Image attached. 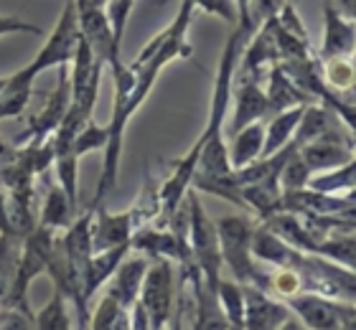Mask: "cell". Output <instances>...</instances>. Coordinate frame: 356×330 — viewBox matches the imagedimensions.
<instances>
[{
    "label": "cell",
    "mask_w": 356,
    "mask_h": 330,
    "mask_svg": "<svg viewBox=\"0 0 356 330\" xmlns=\"http://www.w3.org/2000/svg\"><path fill=\"white\" fill-rule=\"evenodd\" d=\"M196 10H199L196 3H181L173 23L165 26L163 46H161L138 72H130L122 59L107 66L112 74V81H115V102H112V117H110V122H107V145H104L102 173H99V181H97L95 198H92V204H89L92 211H97V208L104 204V198L110 196L115 183H118L120 155H122V138H125L127 119L140 110V104L145 102V97L153 92V87H156V81H158V74L163 72V66L171 64L173 59H186V56L193 53L191 44L186 41V36H188V26H191Z\"/></svg>",
    "instance_id": "cell-1"
},
{
    "label": "cell",
    "mask_w": 356,
    "mask_h": 330,
    "mask_svg": "<svg viewBox=\"0 0 356 330\" xmlns=\"http://www.w3.org/2000/svg\"><path fill=\"white\" fill-rule=\"evenodd\" d=\"M214 226L219 251H222V264L229 267L232 279L242 287H254V290L270 295V285H267L270 270H262L250 251L257 221L250 216H224V219L214 221Z\"/></svg>",
    "instance_id": "cell-2"
},
{
    "label": "cell",
    "mask_w": 356,
    "mask_h": 330,
    "mask_svg": "<svg viewBox=\"0 0 356 330\" xmlns=\"http://www.w3.org/2000/svg\"><path fill=\"white\" fill-rule=\"evenodd\" d=\"M186 206H188V249H191V262L199 270L204 285L216 292L224 267L222 251H219V239H216V226L214 221L209 219V213L204 211L201 198L193 191H188Z\"/></svg>",
    "instance_id": "cell-3"
},
{
    "label": "cell",
    "mask_w": 356,
    "mask_h": 330,
    "mask_svg": "<svg viewBox=\"0 0 356 330\" xmlns=\"http://www.w3.org/2000/svg\"><path fill=\"white\" fill-rule=\"evenodd\" d=\"M79 23H76V8L74 3H67L61 8V15L54 31L49 33V41L41 46V51L31 59L29 66H23L21 72L29 76V79H36L38 74L46 72V69H61V66H69L76 53V46H79Z\"/></svg>",
    "instance_id": "cell-4"
},
{
    "label": "cell",
    "mask_w": 356,
    "mask_h": 330,
    "mask_svg": "<svg viewBox=\"0 0 356 330\" xmlns=\"http://www.w3.org/2000/svg\"><path fill=\"white\" fill-rule=\"evenodd\" d=\"M138 305L148 317L150 330H163L176 310V290H173V264L168 259H158L148 264L143 277Z\"/></svg>",
    "instance_id": "cell-5"
},
{
    "label": "cell",
    "mask_w": 356,
    "mask_h": 330,
    "mask_svg": "<svg viewBox=\"0 0 356 330\" xmlns=\"http://www.w3.org/2000/svg\"><path fill=\"white\" fill-rule=\"evenodd\" d=\"M290 315L298 317L305 330H343L354 323V305L326 300L321 295L300 292L285 300Z\"/></svg>",
    "instance_id": "cell-6"
},
{
    "label": "cell",
    "mask_w": 356,
    "mask_h": 330,
    "mask_svg": "<svg viewBox=\"0 0 356 330\" xmlns=\"http://www.w3.org/2000/svg\"><path fill=\"white\" fill-rule=\"evenodd\" d=\"M76 8V23H79V33L92 49L95 59L102 66H110L122 59V51L112 46L110 23L104 13V3L99 0H89V3H74Z\"/></svg>",
    "instance_id": "cell-7"
},
{
    "label": "cell",
    "mask_w": 356,
    "mask_h": 330,
    "mask_svg": "<svg viewBox=\"0 0 356 330\" xmlns=\"http://www.w3.org/2000/svg\"><path fill=\"white\" fill-rule=\"evenodd\" d=\"M298 158L303 160V165L308 168L311 176L328 173V170L341 168V165L354 160V140L343 138L341 132L331 130L300 147Z\"/></svg>",
    "instance_id": "cell-8"
},
{
    "label": "cell",
    "mask_w": 356,
    "mask_h": 330,
    "mask_svg": "<svg viewBox=\"0 0 356 330\" xmlns=\"http://www.w3.org/2000/svg\"><path fill=\"white\" fill-rule=\"evenodd\" d=\"M181 277L188 285V302L193 310V330H229L227 320L222 315L216 292L209 290L201 279L199 270L193 267V262L181 264Z\"/></svg>",
    "instance_id": "cell-9"
},
{
    "label": "cell",
    "mask_w": 356,
    "mask_h": 330,
    "mask_svg": "<svg viewBox=\"0 0 356 330\" xmlns=\"http://www.w3.org/2000/svg\"><path fill=\"white\" fill-rule=\"evenodd\" d=\"M135 224L130 211L110 213L104 206H99L92 219V254L110 251L118 247H130Z\"/></svg>",
    "instance_id": "cell-10"
},
{
    "label": "cell",
    "mask_w": 356,
    "mask_h": 330,
    "mask_svg": "<svg viewBox=\"0 0 356 330\" xmlns=\"http://www.w3.org/2000/svg\"><path fill=\"white\" fill-rule=\"evenodd\" d=\"M326 13V33H323V46L316 53L321 64L334 59H354V18L343 15L339 6H323Z\"/></svg>",
    "instance_id": "cell-11"
},
{
    "label": "cell",
    "mask_w": 356,
    "mask_h": 330,
    "mask_svg": "<svg viewBox=\"0 0 356 330\" xmlns=\"http://www.w3.org/2000/svg\"><path fill=\"white\" fill-rule=\"evenodd\" d=\"M245 290V330H277L290 317L288 305L254 287Z\"/></svg>",
    "instance_id": "cell-12"
},
{
    "label": "cell",
    "mask_w": 356,
    "mask_h": 330,
    "mask_svg": "<svg viewBox=\"0 0 356 330\" xmlns=\"http://www.w3.org/2000/svg\"><path fill=\"white\" fill-rule=\"evenodd\" d=\"M237 104H234V115L229 122V135L234 138L239 130L262 122L267 117V97L262 89V81L257 79H239L237 94H234Z\"/></svg>",
    "instance_id": "cell-13"
},
{
    "label": "cell",
    "mask_w": 356,
    "mask_h": 330,
    "mask_svg": "<svg viewBox=\"0 0 356 330\" xmlns=\"http://www.w3.org/2000/svg\"><path fill=\"white\" fill-rule=\"evenodd\" d=\"M148 264L150 262L145 257L125 259V262L118 267V272L112 274L110 285H107V290H104V292L112 295L127 313H130L133 305L138 302V295H140V285H143L145 272H148Z\"/></svg>",
    "instance_id": "cell-14"
},
{
    "label": "cell",
    "mask_w": 356,
    "mask_h": 330,
    "mask_svg": "<svg viewBox=\"0 0 356 330\" xmlns=\"http://www.w3.org/2000/svg\"><path fill=\"white\" fill-rule=\"evenodd\" d=\"M265 97H267V117H275V115H280V112H285V110H293V107L311 104V99L282 74V69L277 64L267 69Z\"/></svg>",
    "instance_id": "cell-15"
},
{
    "label": "cell",
    "mask_w": 356,
    "mask_h": 330,
    "mask_svg": "<svg viewBox=\"0 0 356 330\" xmlns=\"http://www.w3.org/2000/svg\"><path fill=\"white\" fill-rule=\"evenodd\" d=\"M79 216L74 206L69 204L67 193L61 191L59 183H54L49 191H46V201L44 208H41V219H38V226L51 231V234H64L74 219Z\"/></svg>",
    "instance_id": "cell-16"
},
{
    "label": "cell",
    "mask_w": 356,
    "mask_h": 330,
    "mask_svg": "<svg viewBox=\"0 0 356 330\" xmlns=\"http://www.w3.org/2000/svg\"><path fill=\"white\" fill-rule=\"evenodd\" d=\"M262 145H265V119L254 122V125L239 130L232 138V150H229V168L242 170L247 165H252L254 160H260Z\"/></svg>",
    "instance_id": "cell-17"
},
{
    "label": "cell",
    "mask_w": 356,
    "mask_h": 330,
    "mask_svg": "<svg viewBox=\"0 0 356 330\" xmlns=\"http://www.w3.org/2000/svg\"><path fill=\"white\" fill-rule=\"evenodd\" d=\"M308 107V104H305ZM305 107H293V110H285L280 115H275L270 122L265 125V145H262L260 158H273L282 150V147L290 145V140L296 135V127L303 117Z\"/></svg>",
    "instance_id": "cell-18"
},
{
    "label": "cell",
    "mask_w": 356,
    "mask_h": 330,
    "mask_svg": "<svg viewBox=\"0 0 356 330\" xmlns=\"http://www.w3.org/2000/svg\"><path fill=\"white\" fill-rule=\"evenodd\" d=\"M130 254V247H118L110 251H97L89 257L87 264V302L95 297V292L99 287H104L107 279H112V274L118 272V267L125 262V257Z\"/></svg>",
    "instance_id": "cell-19"
},
{
    "label": "cell",
    "mask_w": 356,
    "mask_h": 330,
    "mask_svg": "<svg viewBox=\"0 0 356 330\" xmlns=\"http://www.w3.org/2000/svg\"><path fill=\"white\" fill-rule=\"evenodd\" d=\"M331 130H334V112L326 110L323 104H308L290 142L300 150L303 145H308V142H313L316 138H321V135H326Z\"/></svg>",
    "instance_id": "cell-20"
},
{
    "label": "cell",
    "mask_w": 356,
    "mask_h": 330,
    "mask_svg": "<svg viewBox=\"0 0 356 330\" xmlns=\"http://www.w3.org/2000/svg\"><path fill=\"white\" fill-rule=\"evenodd\" d=\"M216 300L229 330H245V290L234 279H219Z\"/></svg>",
    "instance_id": "cell-21"
},
{
    "label": "cell",
    "mask_w": 356,
    "mask_h": 330,
    "mask_svg": "<svg viewBox=\"0 0 356 330\" xmlns=\"http://www.w3.org/2000/svg\"><path fill=\"white\" fill-rule=\"evenodd\" d=\"M21 249H23V239L0 236V310H6V302L10 297V290H13Z\"/></svg>",
    "instance_id": "cell-22"
},
{
    "label": "cell",
    "mask_w": 356,
    "mask_h": 330,
    "mask_svg": "<svg viewBox=\"0 0 356 330\" xmlns=\"http://www.w3.org/2000/svg\"><path fill=\"white\" fill-rule=\"evenodd\" d=\"M354 173L356 165L354 160L341 165L336 170H328V173H318V176H311L308 181V191L323 193V196H336V193H346L354 191Z\"/></svg>",
    "instance_id": "cell-23"
},
{
    "label": "cell",
    "mask_w": 356,
    "mask_h": 330,
    "mask_svg": "<svg viewBox=\"0 0 356 330\" xmlns=\"http://www.w3.org/2000/svg\"><path fill=\"white\" fill-rule=\"evenodd\" d=\"M316 257L354 272V234H334L323 239L316 249Z\"/></svg>",
    "instance_id": "cell-24"
},
{
    "label": "cell",
    "mask_w": 356,
    "mask_h": 330,
    "mask_svg": "<svg viewBox=\"0 0 356 330\" xmlns=\"http://www.w3.org/2000/svg\"><path fill=\"white\" fill-rule=\"evenodd\" d=\"M36 330H72V317L67 313V300L54 290V297L33 315Z\"/></svg>",
    "instance_id": "cell-25"
},
{
    "label": "cell",
    "mask_w": 356,
    "mask_h": 330,
    "mask_svg": "<svg viewBox=\"0 0 356 330\" xmlns=\"http://www.w3.org/2000/svg\"><path fill=\"white\" fill-rule=\"evenodd\" d=\"M323 66V81L334 94L346 97V92H354V59H334Z\"/></svg>",
    "instance_id": "cell-26"
},
{
    "label": "cell",
    "mask_w": 356,
    "mask_h": 330,
    "mask_svg": "<svg viewBox=\"0 0 356 330\" xmlns=\"http://www.w3.org/2000/svg\"><path fill=\"white\" fill-rule=\"evenodd\" d=\"M135 3L130 0H118V3H104V13H107V23H110V33H112V46L122 51V33H125L127 26V15L133 10Z\"/></svg>",
    "instance_id": "cell-27"
},
{
    "label": "cell",
    "mask_w": 356,
    "mask_h": 330,
    "mask_svg": "<svg viewBox=\"0 0 356 330\" xmlns=\"http://www.w3.org/2000/svg\"><path fill=\"white\" fill-rule=\"evenodd\" d=\"M104 145H107V127L97 125L95 119H89L74 140V155L82 158L87 153H95V150H104Z\"/></svg>",
    "instance_id": "cell-28"
},
{
    "label": "cell",
    "mask_w": 356,
    "mask_h": 330,
    "mask_svg": "<svg viewBox=\"0 0 356 330\" xmlns=\"http://www.w3.org/2000/svg\"><path fill=\"white\" fill-rule=\"evenodd\" d=\"M0 330H36L31 308H10L0 313Z\"/></svg>",
    "instance_id": "cell-29"
},
{
    "label": "cell",
    "mask_w": 356,
    "mask_h": 330,
    "mask_svg": "<svg viewBox=\"0 0 356 330\" xmlns=\"http://www.w3.org/2000/svg\"><path fill=\"white\" fill-rule=\"evenodd\" d=\"M10 33H41L38 26L21 21L18 15H0V36H10Z\"/></svg>",
    "instance_id": "cell-30"
},
{
    "label": "cell",
    "mask_w": 356,
    "mask_h": 330,
    "mask_svg": "<svg viewBox=\"0 0 356 330\" xmlns=\"http://www.w3.org/2000/svg\"><path fill=\"white\" fill-rule=\"evenodd\" d=\"M186 295H188V290H186V279L181 277V285H178V292H176V310H173L171 320H168V325H165L163 330H184V317H186Z\"/></svg>",
    "instance_id": "cell-31"
},
{
    "label": "cell",
    "mask_w": 356,
    "mask_h": 330,
    "mask_svg": "<svg viewBox=\"0 0 356 330\" xmlns=\"http://www.w3.org/2000/svg\"><path fill=\"white\" fill-rule=\"evenodd\" d=\"M0 236H10L8 229V211H6V193L0 191Z\"/></svg>",
    "instance_id": "cell-32"
},
{
    "label": "cell",
    "mask_w": 356,
    "mask_h": 330,
    "mask_svg": "<svg viewBox=\"0 0 356 330\" xmlns=\"http://www.w3.org/2000/svg\"><path fill=\"white\" fill-rule=\"evenodd\" d=\"M277 330H305V328H303V325H300V320H298V317L290 315L288 320H285V323H282Z\"/></svg>",
    "instance_id": "cell-33"
},
{
    "label": "cell",
    "mask_w": 356,
    "mask_h": 330,
    "mask_svg": "<svg viewBox=\"0 0 356 330\" xmlns=\"http://www.w3.org/2000/svg\"><path fill=\"white\" fill-rule=\"evenodd\" d=\"M6 87H8V76H0V94L6 92Z\"/></svg>",
    "instance_id": "cell-34"
},
{
    "label": "cell",
    "mask_w": 356,
    "mask_h": 330,
    "mask_svg": "<svg viewBox=\"0 0 356 330\" xmlns=\"http://www.w3.org/2000/svg\"><path fill=\"white\" fill-rule=\"evenodd\" d=\"M8 147H10V145H6V142H3V140H0V155H3V153H6V150H8Z\"/></svg>",
    "instance_id": "cell-35"
},
{
    "label": "cell",
    "mask_w": 356,
    "mask_h": 330,
    "mask_svg": "<svg viewBox=\"0 0 356 330\" xmlns=\"http://www.w3.org/2000/svg\"><path fill=\"white\" fill-rule=\"evenodd\" d=\"M0 313H3V310H0Z\"/></svg>",
    "instance_id": "cell-36"
}]
</instances>
